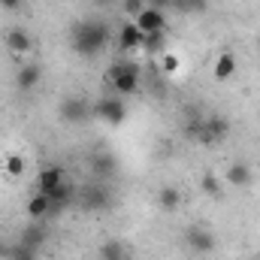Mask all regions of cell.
I'll return each mask as SVG.
<instances>
[{"label":"cell","mask_w":260,"mask_h":260,"mask_svg":"<svg viewBox=\"0 0 260 260\" xmlns=\"http://www.w3.org/2000/svg\"><path fill=\"white\" fill-rule=\"evenodd\" d=\"M109 43V24L100 21V18H85V21H76L73 30H70V46L76 55L82 58H97Z\"/></svg>","instance_id":"obj_1"},{"label":"cell","mask_w":260,"mask_h":260,"mask_svg":"<svg viewBox=\"0 0 260 260\" xmlns=\"http://www.w3.org/2000/svg\"><path fill=\"white\" fill-rule=\"evenodd\" d=\"M103 79L112 85V91H115L118 97H127V94H136V91H139L142 70H139L136 61H115V64L106 70Z\"/></svg>","instance_id":"obj_2"},{"label":"cell","mask_w":260,"mask_h":260,"mask_svg":"<svg viewBox=\"0 0 260 260\" xmlns=\"http://www.w3.org/2000/svg\"><path fill=\"white\" fill-rule=\"evenodd\" d=\"M91 112H94L103 124H109V127H118V124H124V118H127V106H124L121 97H100V100L91 106Z\"/></svg>","instance_id":"obj_3"},{"label":"cell","mask_w":260,"mask_h":260,"mask_svg":"<svg viewBox=\"0 0 260 260\" xmlns=\"http://www.w3.org/2000/svg\"><path fill=\"white\" fill-rule=\"evenodd\" d=\"M58 115H61V121H67V124H82L94 112H91V103L85 97H64L58 103Z\"/></svg>","instance_id":"obj_4"},{"label":"cell","mask_w":260,"mask_h":260,"mask_svg":"<svg viewBox=\"0 0 260 260\" xmlns=\"http://www.w3.org/2000/svg\"><path fill=\"white\" fill-rule=\"evenodd\" d=\"M79 206L88 209V212L109 209V206H112V194L106 191V185H85L82 194H79Z\"/></svg>","instance_id":"obj_5"},{"label":"cell","mask_w":260,"mask_h":260,"mask_svg":"<svg viewBox=\"0 0 260 260\" xmlns=\"http://www.w3.org/2000/svg\"><path fill=\"white\" fill-rule=\"evenodd\" d=\"M142 34H164L167 30V12L164 9H154V6H145L136 18H130Z\"/></svg>","instance_id":"obj_6"},{"label":"cell","mask_w":260,"mask_h":260,"mask_svg":"<svg viewBox=\"0 0 260 260\" xmlns=\"http://www.w3.org/2000/svg\"><path fill=\"white\" fill-rule=\"evenodd\" d=\"M188 245L197 254H212L215 251V233L206 224H194V227H188Z\"/></svg>","instance_id":"obj_7"},{"label":"cell","mask_w":260,"mask_h":260,"mask_svg":"<svg viewBox=\"0 0 260 260\" xmlns=\"http://www.w3.org/2000/svg\"><path fill=\"white\" fill-rule=\"evenodd\" d=\"M3 43H6V49L12 52V55H30L34 52V37L24 30V27H9L6 34H3Z\"/></svg>","instance_id":"obj_8"},{"label":"cell","mask_w":260,"mask_h":260,"mask_svg":"<svg viewBox=\"0 0 260 260\" xmlns=\"http://www.w3.org/2000/svg\"><path fill=\"white\" fill-rule=\"evenodd\" d=\"M227 136H230V121H227V118H221V115L203 118V136H200V142L212 145V142H221V139H227Z\"/></svg>","instance_id":"obj_9"},{"label":"cell","mask_w":260,"mask_h":260,"mask_svg":"<svg viewBox=\"0 0 260 260\" xmlns=\"http://www.w3.org/2000/svg\"><path fill=\"white\" fill-rule=\"evenodd\" d=\"M67 182V170L64 167H58V164H49V167H43L40 173H37V188L43 191V194H52L58 185H64Z\"/></svg>","instance_id":"obj_10"},{"label":"cell","mask_w":260,"mask_h":260,"mask_svg":"<svg viewBox=\"0 0 260 260\" xmlns=\"http://www.w3.org/2000/svg\"><path fill=\"white\" fill-rule=\"evenodd\" d=\"M142 30L133 24V21H124L121 27H118V52L121 55H130V52H139V46H142Z\"/></svg>","instance_id":"obj_11"},{"label":"cell","mask_w":260,"mask_h":260,"mask_svg":"<svg viewBox=\"0 0 260 260\" xmlns=\"http://www.w3.org/2000/svg\"><path fill=\"white\" fill-rule=\"evenodd\" d=\"M40 82H43V70H40V64H21L18 67V73H15V88H18L21 94H30Z\"/></svg>","instance_id":"obj_12"},{"label":"cell","mask_w":260,"mask_h":260,"mask_svg":"<svg viewBox=\"0 0 260 260\" xmlns=\"http://www.w3.org/2000/svg\"><path fill=\"white\" fill-rule=\"evenodd\" d=\"M115 170H118V157L112 151H97L91 157V173L97 179H109V176H115Z\"/></svg>","instance_id":"obj_13"},{"label":"cell","mask_w":260,"mask_h":260,"mask_svg":"<svg viewBox=\"0 0 260 260\" xmlns=\"http://www.w3.org/2000/svg\"><path fill=\"white\" fill-rule=\"evenodd\" d=\"M212 76H215V82H230V79L236 76V55H233V52H221V55L215 58Z\"/></svg>","instance_id":"obj_14"},{"label":"cell","mask_w":260,"mask_h":260,"mask_svg":"<svg viewBox=\"0 0 260 260\" xmlns=\"http://www.w3.org/2000/svg\"><path fill=\"white\" fill-rule=\"evenodd\" d=\"M27 218H34V221H43V218H49L52 215V200L49 194H43V191H37V194L27 200Z\"/></svg>","instance_id":"obj_15"},{"label":"cell","mask_w":260,"mask_h":260,"mask_svg":"<svg viewBox=\"0 0 260 260\" xmlns=\"http://www.w3.org/2000/svg\"><path fill=\"white\" fill-rule=\"evenodd\" d=\"M224 182L230 185V188H245L248 182H251V167L248 164H230L227 167V173H224Z\"/></svg>","instance_id":"obj_16"},{"label":"cell","mask_w":260,"mask_h":260,"mask_svg":"<svg viewBox=\"0 0 260 260\" xmlns=\"http://www.w3.org/2000/svg\"><path fill=\"white\" fill-rule=\"evenodd\" d=\"M49 200H52V215H55V212H64L67 206L76 200V188H73L70 182H64V185H58V188L49 194Z\"/></svg>","instance_id":"obj_17"},{"label":"cell","mask_w":260,"mask_h":260,"mask_svg":"<svg viewBox=\"0 0 260 260\" xmlns=\"http://www.w3.org/2000/svg\"><path fill=\"white\" fill-rule=\"evenodd\" d=\"M97 257L100 260H130V248L124 245V242H118V239H109V242L100 245Z\"/></svg>","instance_id":"obj_18"},{"label":"cell","mask_w":260,"mask_h":260,"mask_svg":"<svg viewBox=\"0 0 260 260\" xmlns=\"http://www.w3.org/2000/svg\"><path fill=\"white\" fill-rule=\"evenodd\" d=\"M179 206H182V191L179 188H160L157 191V209L160 212H179Z\"/></svg>","instance_id":"obj_19"},{"label":"cell","mask_w":260,"mask_h":260,"mask_svg":"<svg viewBox=\"0 0 260 260\" xmlns=\"http://www.w3.org/2000/svg\"><path fill=\"white\" fill-rule=\"evenodd\" d=\"M46 236H49V233H46V227H43V224H30V227L21 233V239H18V242H24V245H30V248H37V251H40V248H43V242H46Z\"/></svg>","instance_id":"obj_20"},{"label":"cell","mask_w":260,"mask_h":260,"mask_svg":"<svg viewBox=\"0 0 260 260\" xmlns=\"http://www.w3.org/2000/svg\"><path fill=\"white\" fill-rule=\"evenodd\" d=\"M139 52H145L148 58H151V55H160V52H164V34H145Z\"/></svg>","instance_id":"obj_21"},{"label":"cell","mask_w":260,"mask_h":260,"mask_svg":"<svg viewBox=\"0 0 260 260\" xmlns=\"http://www.w3.org/2000/svg\"><path fill=\"white\" fill-rule=\"evenodd\" d=\"M3 167H6V176H9V179H21V176H24V157L15 154V151L6 154V164H3Z\"/></svg>","instance_id":"obj_22"},{"label":"cell","mask_w":260,"mask_h":260,"mask_svg":"<svg viewBox=\"0 0 260 260\" xmlns=\"http://www.w3.org/2000/svg\"><path fill=\"white\" fill-rule=\"evenodd\" d=\"M160 70H164V76H176L182 70V58L176 52H160Z\"/></svg>","instance_id":"obj_23"},{"label":"cell","mask_w":260,"mask_h":260,"mask_svg":"<svg viewBox=\"0 0 260 260\" xmlns=\"http://www.w3.org/2000/svg\"><path fill=\"white\" fill-rule=\"evenodd\" d=\"M200 191L206 197H218L221 194V179L215 176V173H203V179H200Z\"/></svg>","instance_id":"obj_24"},{"label":"cell","mask_w":260,"mask_h":260,"mask_svg":"<svg viewBox=\"0 0 260 260\" xmlns=\"http://www.w3.org/2000/svg\"><path fill=\"white\" fill-rule=\"evenodd\" d=\"M6 260H37V248H30L24 242H15V245H9Z\"/></svg>","instance_id":"obj_25"},{"label":"cell","mask_w":260,"mask_h":260,"mask_svg":"<svg viewBox=\"0 0 260 260\" xmlns=\"http://www.w3.org/2000/svg\"><path fill=\"white\" fill-rule=\"evenodd\" d=\"M145 6H148V3H145V0H121V9H124V12H127L130 18H136V15H139V12H142V9H145Z\"/></svg>","instance_id":"obj_26"},{"label":"cell","mask_w":260,"mask_h":260,"mask_svg":"<svg viewBox=\"0 0 260 260\" xmlns=\"http://www.w3.org/2000/svg\"><path fill=\"white\" fill-rule=\"evenodd\" d=\"M203 136V118H194L185 124V139H200Z\"/></svg>","instance_id":"obj_27"},{"label":"cell","mask_w":260,"mask_h":260,"mask_svg":"<svg viewBox=\"0 0 260 260\" xmlns=\"http://www.w3.org/2000/svg\"><path fill=\"white\" fill-rule=\"evenodd\" d=\"M0 9H6V12H18V9H21V0H0Z\"/></svg>","instance_id":"obj_28"},{"label":"cell","mask_w":260,"mask_h":260,"mask_svg":"<svg viewBox=\"0 0 260 260\" xmlns=\"http://www.w3.org/2000/svg\"><path fill=\"white\" fill-rule=\"evenodd\" d=\"M145 3H148V6H154V9H164V12L173 6V0H145Z\"/></svg>","instance_id":"obj_29"},{"label":"cell","mask_w":260,"mask_h":260,"mask_svg":"<svg viewBox=\"0 0 260 260\" xmlns=\"http://www.w3.org/2000/svg\"><path fill=\"white\" fill-rule=\"evenodd\" d=\"M6 254H9V245H6V242H3V239H0V260L6 257Z\"/></svg>","instance_id":"obj_30"}]
</instances>
